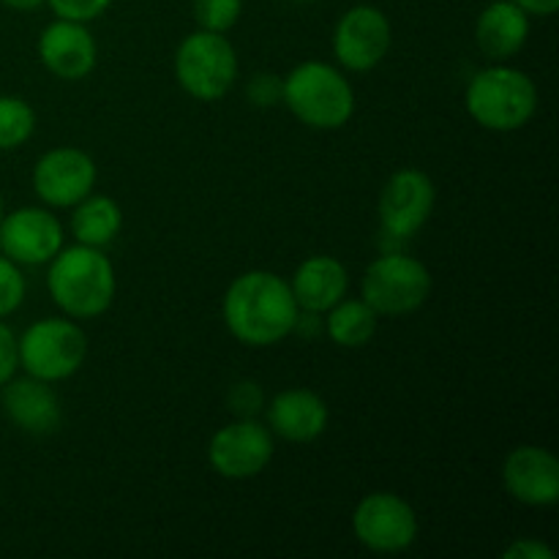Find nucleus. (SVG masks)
I'll list each match as a JSON object with an SVG mask.
<instances>
[{
  "label": "nucleus",
  "instance_id": "1",
  "mask_svg": "<svg viewBox=\"0 0 559 559\" xmlns=\"http://www.w3.org/2000/svg\"><path fill=\"white\" fill-rule=\"evenodd\" d=\"M227 331L246 347H273L295 333L300 309L289 282L273 271H246L227 287L222 300Z\"/></svg>",
  "mask_w": 559,
  "mask_h": 559
},
{
  "label": "nucleus",
  "instance_id": "2",
  "mask_svg": "<svg viewBox=\"0 0 559 559\" xmlns=\"http://www.w3.org/2000/svg\"><path fill=\"white\" fill-rule=\"evenodd\" d=\"M47 289L52 304L71 320H93L112 306L118 293L115 265L102 249L71 246L49 260Z\"/></svg>",
  "mask_w": 559,
  "mask_h": 559
},
{
  "label": "nucleus",
  "instance_id": "3",
  "mask_svg": "<svg viewBox=\"0 0 559 559\" xmlns=\"http://www.w3.org/2000/svg\"><path fill=\"white\" fill-rule=\"evenodd\" d=\"M469 118L486 131H519L538 112V85L533 76L513 66L497 63L478 71L464 91Z\"/></svg>",
  "mask_w": 559,
  "mask_h": 559
},
{
  "label": "nucleus",
  "instance_id": "4",
  "mask_svg": "<svg viewBox=\"0 0 559 559\" xmlns=\"http://www.w3.org/2000/svg\"><path fill=\"white\" fill-rule=\"evenodd\" d=\"M282 102L304 126L336 131L355 115V91L342 69L322 60H306L282 80Z\"/></svg>",
  "mask_w": 559,
  "mask_h": 559
},
{
  "label": "nucleus",
  "instance_id": "5",
  "mask_svg": "<svg viewBox=\"0 0 559 559\" xmlns=\"http://www.w3.org/2000/svg\"><path fill=\"white\" fill-rule=\"evenodd\" d=\"M175 80L197 102H222L238 82V52L224 33L194 31L175 49Z\"/></svg>",
  "mask_w": 559,
  "mask_h": 559
},
{
  "label": "nucleus",
  "instance_id": "6",
  "mask_svg": "<svg viewBox=\"0 0 559 559\" xmlns=\"http://www.w3.org/2000/svg\"><path fill=\"white\" fill-rule=\"evenodd\" d=\"M85 358L87 336L71 317H44L16 338L20 369L36 380H69L82 369Z\"/></svg>",
  "mask_w": 559,
  "mask_h": 559
},
{
  "label": "nucleus",
  "instance_id": "7",
  "mask_svg": "<svg viewBox=\"0 0 559 559\" xmlns=\"http://www.w3.org/2000/svg\"><path fill=\"white\" fill-rule=\"evenodd\" d=\"M431 273L418 257L388 251L377 257L364 273L360 282V298L385 317L413 314L429 300Z\"/></svg>",
  "mask_w": 559,
  "mask_h": 559
},
{
  "label": "nucleus",
  "instance_id": "8",
  "mask_svg": "<svg viewBox=\"0 0 559 559\" xmlns=\"http://www.w3.org/2000/svg\"><path fill=\"white\" fill-rule=\"evenodd\" d=\"M418 516L404 497L371 491L355 506L353 533L374 555H402L418 540Z\"/></svg>",
  "mask_w": 559,
  "mask_h": 559
},
{
  "label": "nucleus",
  "instance_id": "9",
  "mask_svg": "<svg viewBox=\"0 0 559 559\" xmlns=\"http://www.w3.org/2000/svg\"><path fill=\"white\" fill-rule=\"evenodd\" d=\"M393 44V27L385 11L360 3L344 11L333 27V58L355 74L377 69L388 58Z\"/></svg>",
  "mask_w": 559,
  "mask_h": 559
},
{
  "label": "nucleus",
  "instance_id": "10",
  "mask_svg": "<svg viewBox=\"0 0 559 559\" xmlns=\"http://www.w3.org/2000/svg\"><path fill=\"white\" fill-rule=\"evenodd\" d=\"M437 189L435 180L418 167L396 169L391 178L385 180L380 191V202H377V216H380L382 233L391 238H413L435 213Z\"/></svg>",
  "mask_w": 559,
  "mask_h": 559
},
{
  "label": "nucleus",
  "instance_id": "11",
  "mask_svg": "<svg viewBox=\"0 0 559 559\" xmlns=\"http://www.w3.org/2000/svg\"><path fill=\"white\" fill-rule=\"evenodd\" d=\"M273 431L267 426L257 424L254 418H240L222 426L211 437L207 445V462L222 478L227 480H249L265 473L273 462Z\"/></svg>",
  "mask_w": 559,
  "mask_h": 559
},
{
  "label": "nucleus",
  "instance_id": "12",
  "mask_svg": "<svg viewBox=\"0 0 559 559\" xmlns=\"http://www.w3.org/2000/svg\"><path fill=\"white\" fill-rule=\"evenodd\" d=\"M63 243V224L47 207L25 205L0 218V254L16 265H47Z\"/></svg>",
  "mask_w": 559,
  "mask_h": 559
},
{
  "label": "nucleus",
  "instance_id": "13",
  "mask_svg": "<svg viewBox=\"0 0 559 559\" xmlns=\"http://www.w3.org/2000/svg\"><path fill=\"white\" fill-rule=\"evenodd\" d=\"M96 180V162L80 147H52L33 167V189L49 207H74L93 194Z\"/></svg>",
  "mask_w": 559,
  "mask_h": 559
},
{
  "label": "nucleus",
  "instance_id": "14",
  "mask_svg": "<svg viewBox=\"0 0 559 559\" xmlns=\"http://www.w3.org/2000/svg\"><path fill=\"white\" fill-rule=\"evenodd\" d=\"M502 486L516 502L551 508L559 502V462L549 448L519 445L502 462Z\"/></svg>",
  "mask_w": 559,
  "mask_h": 559
},
{
  "label": "nucleus",
  "instance_id": "15",
  "mask_svg": "<svg viewBox=\"0 0 559 559\" xmlns=\"http://www.w3.org/2000/svg\"><path fill=\"white\" fill-rule=\"evenodd\" d=\"M38 60L63 82L85 80L98 63V44L85 22L55 20L38 36Z\"/></svg>",
  "mask_w": 559,
  "mask_h": 559
},
{
  "label": "nucleus",
  "instance_id": "16",
  "mask_svg": "<svg viewBox=\"0 0 559 559\" xmlns=\"http://www.w3.org/2000/svg\"><path fill=\"white\" fill-rule=\"evenodd\" d=\"M3 402L5 415L14 426H20L25 435L47 437L58 431L60 420H63V409H60L58 393L52 391V382L36 380V377H11L3 385Z\"/></svg>",
  "mask_w": 559,
  "mask_h": 559
},
{
  "label": "nucleus",
  "instance_id": "17",
  "mask_svg": "<svg viewBox=\"0 0 559 559\" xmlns=\"http://www.w3.org/2000/svg\"><path fill=\"white\" fill-rule=\"evenodd\" d=\"M328 404L309 388H287L267 404V429L287 442H314L325 435Z\"/></svg>",
  "mask_w": 559,
  "mask_h": 559
},
{
  "label": "nucleus",
  "instance_id": "18",
  "mask_svg": "<svg viewBox=\"0 0 559 559\" xmlns=\"http://www.w3.org/2000/svg\"><path fill=\"white\" fill-rule=\"evenodd\" d=\"M349 287V273L342 260L331 254H314L298 265L293 273V298L300 311L306 314H325L328 309L347 298Z\"/></svg>",
  "mask_w": 559,
  "mask_h": 559
},
{
  "label": "nucleus",
  "instance_id": "19",
  "mask_svg": "<svg viewBox=\"0 0 559 559\" xmlns=\"http://www.w3.org/2000/svg\"><path fill=\"white\" fill-rule=\"evenodd\" d=\"M530 38V14L513 0H495L475 22L478 49L491 60H508L522 52Z\"/></svg>",
  "mask_w": 559,
  "mask_h": 559
},
{
  "label": "nucleus",
  "instance_id": "20",
  "mask_svg": "<svg viewBox=\"0 0 559 559\" xmlns=\"http://www.w3.org/2000/svg\"><path fill=\"white\" fill-rule=\"evenodd\" d=\"M120 229H123V211L112 197L87 194L71 211V235L82 246L104 249L118 238Z\"/></svg>",
  "mask_w": 559,
  "mask_h": 559
},
{
  "label": "nucleus",
  "instance_id": "21",
  "mask_svg": "<svg viewBox=\"0 0 559 559\" xmlns=\"http://www.w3.org/2000/svg\"><path fill=\"white\" fill-rule=\"evenodd\" d=\"M325 333L336 347L358 349L374 338L377 325H380V314L366 304L364 298H342L333 309L325 311Z\"/></svg>",
  "mask_w": 559,
  "mask_h": 559
},
{
  "label": "nucleus",
  "instance_id": "22",
  "mask_svg": "<svg viewBox=\"0 0 559 559\" xmlns=\"http://www.w3.org/2000/svg\"><path fill=\"white\" fill-rule=\"evenodd\" d=\"M36 134V109L22 96H0V151H16Z\"/></svg>",
  "mask_w": 559,
  "mask_h": 559
},
{
  "label": "nucleus",
  "instance_id": "23",
  "mask_svg": "<svg viewBox=\"0 0 559 559\" xmlns=\"http://www.w3.org/2000/svg\"><path fill=\"white\" fill-rule=\"evenodd\" d=\"M194 20L202 31L227 33L238 25L243 14V0H194Z\"/></svg>",
  "mask_w": 559,
  "mask_h": 559
},
{
  "label": "nucleus",
  "instance_id": "24",
  "mask_svg": "<svg viewBox=\"0 0 559 559\" xmlns=\"http://www.w3.org/2000/svg\"><path fill=\"white\" fill-rule=\"evenodd\" d=\"M25 295L27 282L22 276L20 265L14 260H9L5 254H0V320L14 314L25 304Z\"/></svg>",
  "mask_w": 559,
  "mask_h": 559
},
{
  "label": "nucleus",
  "instance_id": "25",
  "mask_svg": "<svg viewBox=\"0 0 559 559\" xmlns=\"http://www.w3.org/2000/svg\"><path fill=\"white\" fill-rule=\"evenodd\" d=\"M58 20L93 22L112 5V0H44Z\"/></svg>",
  "mask_w": 559,
  "mask_h": 559
},
{
  "label": "nucleus",
  "instance_id": "26",
  "mask_svg": "<svg viewBox=\"0 0 559 559\" xmlns=\"http://www.w3.org/2000/svg\"><path fill=\"white\" fill-rule=\"evenodd\" d=\"M20 369V360H16V336L3 320H0V388L11 380Z\"/></svg>",
  "mask_w": 559,
  "mask_h": 559
},
{
  "label": "nucleus",
  "instance_id": "27",
  "mask_svg": "<svg viewBox=\"0 0 559 559\" xmlns=\"http://www.w3.org/2000/svg\"><path fill=\"white\" fill-rule=\"evenodd\" d=\"M249 98L257 107H273L276 102H282V80L273 74H257L249 82Z\"/></svg>",
  "mask_w": 559,
  "mask_h": 559
},
{
  "label": "nucleus",
  "instance_id": "28",
  "mask_svg": "<svg viewBox=\"0 0 559 559\" xmlns=\"http://www.w3.org/2000/svg\"><path fill=\"white\" fill-rule=\"evenodd\" d=\"M502 559H555V551L538 538H519L502 551Z\"/></svg>",
  "mask_w": 559,
  "mask_h": 559
},
{
  "label": "nucleus",
  "instance_id": "29",
  "mask_svg": "<svg viewBox=\"0 0 559 559\" xmlns=\"http://www.w3.org/2000/svg\"><path fill=\"white\" fill-rule=\"evenodd\" d=\"M229 402H233V407L238 413H243V418H251V413H257L262 407V393L257 388V382H240V385H235Z\"/></svg>",
  "mask_w": 559,
  "mask_h": 559
},
{
  "label": "nucleus",
  "instance_id": "30",
  "mask_svg": "<svg viewBox=\"0 0 559 559\" xmlns=\"http://www.w3.org/2000/svg\"><path fill=\"white\" fill-rule=\"evenodd\" d=\"M513 3H519L527 14L533 16H551L557 14L559 9V0H513Z\"/></svg>",
  "mask_w": 559,
  "mask_h": 559
},
{
  "label": "nucleus",
  "instance_id": "31",
  "mask_svg": "<svg viewBox=\"0 0 559 559\" xmlns=\"http://www.w3.org/2000/svg\"><path fill=\"white\" fill-rule=\"evenodd\" d=\"M11 11H36L44 0H0Z\"/></svg>",
  "mask_w": 559,
  "mask_h": 559
},
{
  "label": "nucleus",
  "instance_id": "32",
  "mask_svg": "<svg viewBox=\"0 0 559 559\" xmlns=\"http://www.w3.org/2000/svg\"><path fill=\"white\" fill-rule=\"evenodd\" d=\"M3 213H5V207H3V194H0V218H3Z\"/></svg>",
  "mask_w": 559,
  "mask_h": 559
}]
</instances>
